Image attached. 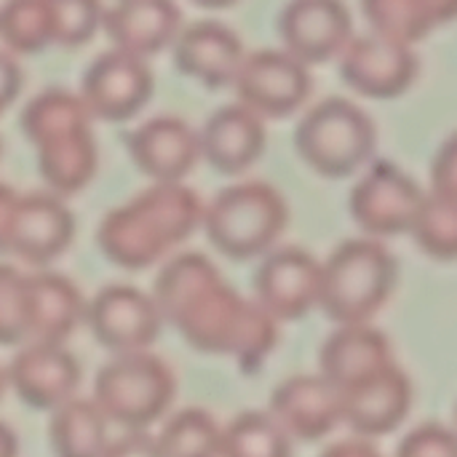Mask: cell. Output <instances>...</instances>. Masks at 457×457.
I'll use <instances>...</instances> for the list:
<instances>
[{
    "instance_id": "cell-33",
    "label": "cell",
    "mask_w": 457,
    "mask_h": 457,
    "mask_svg": "<svg viewBox=\"0 0 457 457\" xmlns=\"http://www.w3.org/2000/svg\"><path fill=\"white\" fill-rule=\"evenodd\" d=\"M396 457H457V431L423 423L402 439Z\"/></svg>"
},
{
    "instance_id": "cell-39",
    "label": "cell",
    "mask_w": 457,
    "mask_h": 457,
    "mask_svg": "<svg viewBox=\"0 0 457 457\" xmlns=\"http://www.w3.org/2000/svg\"><path fill=\"white\" fill-rule=\"evenodd\" d=\"M16 455H19V439H16V434L5 423H0V457Z\"/></svg>"
},
{
    "instance_id": "cell-30",
    "label": "cell",
    "mask_w": 457,
    "mask_h": 457,
    "mask_svg": "<svg viewBox=\"0 0 457 457\" xmlns=\"http://www.w3.org/2000/svg\"><path fill=\"white\" fill-rule=\"evenodd\" d=\"M0 37L24 54L54 43L48 0H8L0 8Z\"/></svg>"
},
{
    "instance_id": "cell-8",
    "label": "cell",
    "mask_w": 457,
    "mask_h": 457,
    "mask_svg": "<svg viewBox=\"0 0 457 457\" xmlns=\"http://www.w3.org/2000/svg\"><path fill=\"white\" fill-rule=\"evenodd\" d=\"M423 187L396 163L378 161L351 190V217L370 238L412 233L423 206Z\"/></svg>"
},
{
    "instance_id": "cell-5",
    "label": "cell",
    "mask_w": 457,
    "mask_h": 457,
    "mask_svg": "<svg viewBox=\"0 0 457 457\" xmlns=\"http://www.w3.org/2000/svg\"><path fill=\"white\" fill-rule=\"evenodd\" d=\"M289 209L284 195L268 182H241L225 187L204 209V230L217 252L230 260L268 254L287 230Z\"/></svg>"
},
{
    "instance_id": "cell-9",
    "label": "cell",
    "mask_w": 457,
    "mask_h": 457,
    "mask_svg": "<svg viewBox=\"0 0 457 457\" xmlns=\"http://www.w3.org/2000/svg\"><path fill=\"white\" fill-rule=\"evenodd\" d=\"M86 324L102 348L112 356H126L142 353L158 340L163 316L153 295L129 284H112L86 305Z\"/></svg>"
},
{
    "instance_id": "cell-36",
    "label": "cell",
    "mask_w": 457,
    "mask_h": 457,
    "mask_svg": "<svg viewBox=\"0 0 457 457\" xmlns=\"http://www.w3.org/2000/svg\"><path fill=\"white\" fill-rule=\"evenodd\" d=\"M19 88H21V70H19V64L11 56L0 54V115L19 96Z\"/></svg>"
},
{
    "instance_id": "cell-31",
    "label": "cell",
    "mask_w": 457,
    "mask_h": 457,
    "mask_svg": "<svg viewBox=\"0 0 457 457\" xmlns=\"http://www.w3.org/2000/svg\"><path fill=\"white\" fill-rule=\"evenodd\" d=\"M27 340V276L0 265V345Z\"/></svg>"
},
{
    "instance_id": "cell-41",
    "label": "cell",
    "mask_w": 457,
    "mask_h": 457,
    "mask_svg": "<svg viewBox=\"0 0 457 457\" xmlns=\"http://www.w3.org/2000/svg\"><path fill=\"white\" fill-rule=\"evenodd\" d=\"M5 386H8V383H5V370H0V396H3V391H5Z\"/></svg>"
},
{
    "instance_id": "cell-2",
    "label": "cell",
    "mask_w": 457,
    "mask_h": 457,
    "mask_svg": "<svg viewBox=\"0 0 457 457\" xmlns=\"http://www.w3.org/2000/svg\"><path fill=\"white\" fill-rule=\"evenodd\" d=\"M204 209L201 198L182 182L153 185L102 220L99 249L118 268L145 270L204 225Z\"/></svg>"
},
{
    "instance_id": "cell-15",
    "label": "cell",
    "mask_w": 457,
    "mask_h": 457,
    "mask_svg": "<svg viewBox=\"0 0 457 457\" xmlns=\"http://www.w3.org/2000/svg\"><path fill=\"white\" fill-rule=\"evenodd\" d=\"M5 383L32 410H59L75 399L80 386L78 359L54 343H29L11 359Z\"/></svg>"
},
{
    "instance_id": "cell-28",
    "label": "cell",
    "mask_w": 457,
    "mask_h": 457,
    "mask_svg": "<svg viewBox=\"0 0 457 457\" xmlns=\"http://www.w3.org/2000/svg\"><path fill=\"white\" fill-rule=\"evenodd\" d=\"M161 457H220L222 428L206 410H182L155 436Z\"/></svg>"
},
{
    "instance_id": "cell-20",
    "label": "cell",
    "mask_w": 457,
    "mask_h": 457,
    "mask_svg": "<svg viewBox=\"0 0 457 457\" xmlns=\"http://www.w3.org/2000/svg\"><path fill=\"white\" fill-rule=\"evenodd\" d=\"M246 51L241 37L220 21H195L174 40L177 67L206 88L233 86Z\"/></svg>"
},
{
    "instance_id": "cell-19",
    "label": "cell",
    "mask_w": 457,
    "mask_h": 457,
    "mask_svg": "<svg viewBox=\"0 0 457 457\" xmlns=\"http://www.w3.org/2000/svg\"><path fill=\"white\" fill-rule=\"evenodd\" d=\"M129 153L155 185L182 182L201 158L198 134L179 118H155L131 131Z\"/></svg>"
},
{
    "instance_id": "cell-32",
    "label": "cell",
    "mask_w": 457,
    "mask_h": 457,
    "mask_svg": "<svg viewBox=\"0 0 457 457\" xmlns=\"http://www.w3.org/2000/svg\"><path fill=\"white\" fill-rule=\"evenodd\" d=\"M51 21H54V43L80 46L94 35L102 24V3L99 0H48Z\"/></svg>"
},
{
    "instance_id": "cell-35",
    "label": "cell",
    "mask_w": 457,
    "mask_h": 457,
    "mask_svg": "<svg viewBox=\"0 0 457 457\" xmlns=\"http://www.w3.org/2000/svg\"><path fill=\"white\" fill-rule=\"evenodd\" d=\"M102 457H161L155 436H147V431H129L120 439H110Z\"/></svg>"
},
{
    "instance_id": "cell-11",
    "label": "cell",
    "mask_w": 457,
    "mask_h": 457,
    "mask_svg": "<svg viewBox=\"0 0 457 457\" xmlns=\"http://www.w3.org/2000/svg\"><path fill=\"white\" fill-rule=\"evenodd\" d=\"M321 262L303 249L268 252L254 273L257 305L273 321H297L308 311L319 308Z\"/></svg>"
},
{
    "instance_id": "cell-29",
    "label": "cell",
    "mask_w": 457,
    "mask_h": 457,
    "mask_svg": "<svg viewBox=\"0 0 457 457\" xmlns=\"http://www.w3.org/2000/svg\"><path fill=\"white\" fill-rule=\"evenodd\" d=\"M412 238L434 260H457V198L426 193L412 228Z\"/></svg>"
},
{
    "instance_id": "cell-22",
    "label": "cell",
    "mask_w": 457,
    "mask_h": 457,
    "mask_svg": "<svg viewBox=\"0 0 457 457\" xmlns=\"http://www.w3.org/2000/svg\"><path fill=\"white\" fill-rule=\"evenodd\" d=\"M179 19L174 0H118L102 13L112 46L139 59L171 46L179 35Z\"/></svg>"
},
{
    "instance_id": "cell-26",
    "label": "cell",
    "mask_w": 457,
    "mask_h": 457,
    "mask_svg": "<svg viewBox=\"0 0 457 457\" xmlns=\"http://www.w3.org/2000/svg\"><path fill=\"white\" fill-rule=\"evenodd\" d=\"M107 418L91 399H70L51 415L48 436L56 457H102L107 439Z\"/></svg>"
},
{
    "instance_id": "cell-40",
    "label": "cell",
    "mask_w": 457,
    "mask_h": 457,
    "mask_svg": "<svg viewBox=\"0 0 457 457\" xmlns=\"http://www.w3.org/2000/svg\"><path fill=\"white\" fill-rule=\"evenodd\" d=\"M198 5H206V8H225V5H230V3H236V0H195Z\"/></svg>"
},
{
    "instance_id": "cell-18",
    "label": "cell",
    "mask_w": 457,
    "mask_h": 457,
    "mask_svg": "<svg viewBox=\"0 0 457 457\" xmlns=\"http://www.w3.org/2000/svg\"><path fill=\"white\" fill-rule=\"evenodd\" d=\"M75 238V217L64 201L54 193L19 195L13 230H11V254L29 265H51L59 260Z\"/></svg>"
},
{
    "instance_id": "cell-10",
    "label": "cell",
    "mask_w": 457,
    "mask_h": 457,
    "mask_svg": "<svg viewBox=\"0 0 457 457\" xmlns=\"http://www.w3.org/2000/svg\"><path fill=\"white\" fill-rule=\"evenodd\" d=\"M311 70L289 51L246 54L233 80L238 102L260 118H287L311 96Z\"/></svg>"
},
{
    "instance_id": "cell-14",
    "label": "cell",
    "mask_w": 457,
    "mask_h": 457,
    "mask_svg": "<svg viewBox=\"0 0 457 457\" xmlns=\"http://www.w3.org/2000/svg\"><path fill=\"white\" fill-rule=\"evenodd\" d=\"M153 94V72L145 59L120 48L102 54L83 75L80 102L86 110L104 120L134 118Z\"/></svg>"
},
{
    "instance_id": "cell-23",
    "label": "cell",
    "mask_w": 457,
    "mask_h": 457,
    "mask_svg": "<svg viewBox=\"0 0 457 457\" xmlns=\"http://www.w3.org/2000/svg\"><path fill=\"white\" fill-rule=\"evenodd\" d=\"M86 305L80 289L67 276H27V337H32V343L64 345L86 321Z\"/></svg>"
},
{
    "instance_id": "cell-6",
    "label": "cell",
    "mask_w": 457,
    "mask_h": 457,
    "mask_svg": "<svg viewBox=\"0 0 457 457\" xmlns=\"http://www.w3.org/2000/svg\"><path fill=\"white\" fill-rule=\"evenodd\" d=\"M378 131L372 118L343 96L313 104L297 131L295 147L300 158L321 177L343 179L359 171L375 150Z\"/></svg>"
},
{
    "instance_id": "cell-13",
    "label": "cell",
    "mask_w": 457,
    "mask_h": 457,
    "mask_svg": "<svg viewBox=\"0 0 457 457\" xmlns=\"http://www.w3.org/2000/svg\"><path fill=\"white\" fill-rule=\"evenodd\" d=\"M278 32L284 51L311 67L340 59L353 37V21L343 0H292L281 11Z\"/></svg>"
},
{
    "instance_id": "cell-7",
    "label": "cell",
    "mask_w": 457,
    "mask_h": 457,
    "mask_svg": "<svg viewBox=\"0 0 457 457\" xmlns=\"http://www.w3.org/2000/svg\"><path fill=\"white\" fill-rule=\"evenodd\" d=\"M177 394V380L171 370L150 351L115 356L104 364L94 380V404L107 418L126 431H145L158 423Z\"/></svg>"
},
{
    "instance_id": "cell-25",
    "label": "cell",
    "mask_w": 457,
    "mask_h": 457,
    "mask_svg": "<svg viewBox=\"0 0 457 457\" xmlns=\"http://www.w3.org/2000/svg\"><path fill=\"white\" fill-rule=\"evenodd\" d=\"M361 8L375 35L407 46L457 19V0H361Z\"/></svg>"
},
{
    "instance_id": "cell-17",
    "label": "cell",
    "mask_w": 457,
    "mask_h": 457,
    "mask_svg": "<svg viewBox=\"0 0 457 457\" xmlns=\"http://www.w3.org/2000/svg\"><path fill=\"white\" fill-rule=\"evenodd\" d=\"M270 415L289 439L319 442L343 423L340 391L324 375H295L273 391Z\"/></svg>"
},
{
    "instance_id": "cell-4",
    "label": "cell",
    "mask_w": 457,
    "mask_h": 457,
    "mask_svg": "<svg viewBox=\"0 0 457 457\" xmlns=\"http://www.w3.org/2000/svg\"><path fill=\"white\" fill-rule=\"evenodd\" d=\"M396 287V260L378 238L343 241L321 265L319 308L337 327L370 324Z\"/></svg>"
},
{
    "instance_id": "cell-1",
    "label": "cell",
    "mask_w": 457,
    "mask_h": 457,
    "mask_svg": "<svg viewBox=\"0 0 457 457\" xmlns=\"http://www.w3.org/2000/svg\"><path fill=\"white\" fill-rule=\"evenodd\" d=\"M153 300L195 351L233 356L241 367H257L278 340L273 321L257 303L244 300L204 254H179L155 278Z\"/></svg>"
},
{
    "instance_id": "cell-21",
    "label": "cell",
    "mask_w": 457,
    "mask_h": 457,
    "mask_svg": "<svg viewBox=\"0 0 457 457\" xmlns=\"http://www.w3.org/2000/svg\"><path fill=\"white\" fill-rule=\"evenodd\" d=\"M201 158L220 174H241L265 150V123L249 107L228 104L217 110L198 134Z\"/></svg>"
},
{
    "instance_id": "cell-3",
    "label": "cell",
    "mask_w": 457,
    "mask_h": 457,
    "mask_svg": "<svg viewBox=\"0 0 457 457\" xmlns=\"http://www.w3.org/2000/svg\"><path fill=\"white\" fill-rule=\"evenodd\" d=\"M88 115L78 96L59 88L35 96L21 115V129L37 150L40 177L54 195L78 193L96 171Z\"/></svg>"
},
{
    "instance_id": "cell-12",
    "label": "cell",
    "mask_w": 457,
    "mask_h": 457,
    "mask_svg": "<svg viewBox=\"0 0 457 457\" xmlns=\"http://www.w3.org/2000/svg\"><path fill=\"white\" fill-rule=\"evenodd\" d=\"M420 64L412 46L388 40L383 35L351 37V43L340 54V75L343 80L370 99H394L402 96Z\"/></svg>"
},
{
    "instance_id": "cell-27",
    "label": "cell",
    "mask_w": 457,
    "mask_h": 457,
    "mask_svg": "<svg viewBox=\"0 0 457 457\" xmlns=\"http://www.w3.org/2000/svg\"><path fill=\"white\" fill-rule=\"evenodd\" d=\"M220 457H292V439L270 412H241L222 428Z\"/></svg>"
},
{
    "instance_id": "cell-24",
    "label": "cell",
    "mask_w": 457,
    "mask_h": 457,
    "mask_svg": "<svg viewBox=\"0 0 457 457\" xmlns=\"http://www.w3.org/2000/svg\"><path fill=\"white\" fill-rule=\"evenodd\" d=\"M394 364L391 343L370 324L337 327L321 348V372L337 391Z\"/></svg>"
},
{
    "instance_id": "cell-34",
    "label": "cell",
    "mask_w": 457,
    "mask_h": 457,
    "mask_svg": "<svg viewBox=\"0 0 457 457\" xmlns=\"http://www.w3.org/2000/svg\"><path fill=\"white\" fill-rule=\"evenodd\" d=\"M431 193L457 198V134H453L434 155L431 163Z\"/></svg>"
},
{
    "instance_id": "cell-38",
    "label": "cell",
    "mask_w": 457,
    "mask_h": 457,
    "mask_svg": "<svg viewBox=\"0 0 457 457\" xmlns=\"http://www.w3.org/2000/svg\"><path fill=\"white\" fill-rule=\"evenodd\" d=\"M321 457H383L367 439L361 436H353V439H345V442H337L332 447L324 450Z\"/></svg>"
},
{
    "instance_id": "cell-16",
    "label": "cell",
    "mask_w": 457,
    "mask_h": 457,
    "mask_svg": "<svg viewBox=\"0 0 457 457\" xmlns=\"http://www.w3.org/2000/svg\"><path fill=\"white\" fill-rule=\"evenodd\" d=\"M340 404L343 423L356 436H386L404 423L412 407V383L396 364H388L343 388Z\"/></svg>"
},
{
    "instance_id": "cell-37",
    "label": "cell",
    "mask_w": 457,
    "mask_h": 457,
    "mask_svg": "<svg viewBox=\"0 0 457 457\" xmlns=\"http://www.w3.org/2000/svg\"><path fill=\"white\" fill-rule=\"evenodd\" d=\"M19 193L13 187L0 185V254H11V230H13V214H16Z\"/></svg>"
}]
</instances>
